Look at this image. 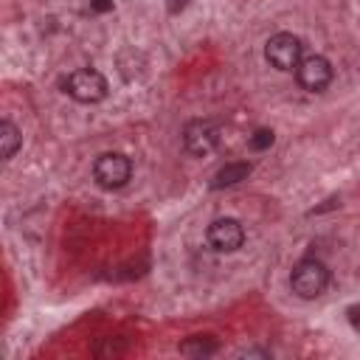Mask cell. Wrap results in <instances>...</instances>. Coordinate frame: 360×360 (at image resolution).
<instances>
[{
	"label": "cell",
	"mask_w": 360,
	"mask_h": 360,
	"mask_svg": "<svg viewBox=\"0 0 360 360\" xmlns=\"http://www.w3.org/2000/svg\"><path fill=\"white\" fill-rule=\"evenodd\" d=\"M93 11H110L112 8V0H90Z\"/></svg>",
	"instance_id": "cell-13"
},
{
	"label": "cell",
	"mask_w": 360,
	"mask_h": 360,
	"mask_svg": "<svg viewBox=\"0 0 360 360\" xmlns=\"http://www.w3.org/2000/svg\"><path fill=\"white\" fill-rule=\"evenodd\" d=\"M346 318H349L352 329H354V332H360V304H352V307L346 309Z\"/></svg>",
	"instance_id": "cell-12"
},
{
	"label": "cell",
	"mask_w": 360,
	"mask_h": 360,
	"mask_svg": "<svg viewBox=\"0 0 360 360\" xmlns=\"http://www.w3.org/2000/svg\"><path fill=\"white\" fill-rule=\"evenodd\" d=\"M217 349L219 346H217V340L211 335H194L186 343H180V352L188 354V357H205V354H214Z\"/></svg>",
	"instance_id": "cell-10"
},
{
	"label": "cell",
	"mask_w": 360,
	"mask_h": 360,
	"mask_svg": "<svg viewBox=\"0 0 360 360\" xmlns=\"http://www.w3.org/2000/svg\"><path fill=\"white\" fill-rule=\"evenodd\" d=\"M205 239H208V245H211L217 253H233V250H239L242 242H245V228H242V222L233 219V217H219V219H214V222L208 225Z\"/></svg>",
	"instance_id": "cell-5"
},
{
	"label": "cell",
	"mask_w": 360,
	"mask_h": 360,
	"mask_svg": "<svg viewBox=\"0 0 360 360\" xmlns=\"http://www.w3.org/2000/svg\"><path fill=\"white\" fill-rule=\"evenodd\" d=\"M93 177H96V183L101 186V188H121V186H127L129 183V177H132V163H129V158L127 155H121V152H104V155H98L96 158V163H93Z\"/></svg>",
	"instance_id": "cell-3"
},
{
	"label": "cell",
	"mask_w": 360,
	"mask_h": 360,
	"mask_svg": "<svg viewBox=\"0 0 360 360\" xmlns=\"http://www.w3.org/2000/svg\"><path fill=\"white\" fill-rule=\"evenodd\" d=\"M65 93L79 104H98L107 96V79L98 70L82 68L65 79Z\"/></svg>",
	"instance_id": "cell-2"
},
{
	"label": "cell",
	"mask_w": 360,
	"mask_h": 360,
	"mask_svg": "<svg viewBox=\"0 0 360 360\" xmlns=\"http://www.w3.org/2000/svg\"><path fill=\"white\" fill-rule=\"evenodd\" d=\"M219 143V127L214 121H205V118H197V121H188L183 127V146L202 158V155H211Z\"/></svg>",
	"instance_id": "cell-6"
},
{
	"label": "cell",
	"mask_w": 360,
	"mask_h": 360,
	"mask_svg": "<svg viewBox=\"0 0 360 360\" xmlns=\"http://www.w3.org/2000/svg\"><path fill=\"white\" fill-rule=\"evenodd\" d=\"M295 79L304 90L309 93H321L329 82H332V65L326 56L321 53H309V56H301L298 68H295Z\"/></svg>",
	"instance_id": "cell-7"
},
{
	"label": "cell",
	"mask_w": 360,
	"mask_h": 360,
	"mask_svg": "<svg viewBox=\"0 0 360 360\" xmlns=\"http://www.w3.org/2000/svg\"><path fill=\"white\" fill-rule=\"evenodd\" d=\"M264 56H267V62H270L273 68H278V70H295L298 62H301V56H304V45H301V39H298L295 34L278 31V34H273V37L267 39Z\"/></svg>",
	"instance_id": "cell-4"
},
{
	"label": "cell",
	"mask_w": 360,
	"mask_h": 360,
	"mask_svg": "<svg viewBox=\"0 0 360 360\" xmlns=\"http://www.w3.org/2000/svg\"><path fill=\"white\" fill-rule=\"evenodd\" d=\"M273 146V129H256L250 135V149L262 152V149H270Z\"/></svg>",
	"instance_id": "cell-11"
},
{
	"label": "cell",
	"mask_w": 360,
	"mask_h": 360,
	"mask_svg": "<svg viewBox=\"0 0 360 360\" xmlns=\"http://www.w3.org/2000/svg\"><path fill=\"white\" fill-rule=\"evenodd\" d=\"M250 172H253V166L245 163V160L225 163L222 169H217V174H214V180H211V188H228V186H236V183L248 180Z\"/></svg>",
	"instance_id": "cell-8"
},
{
	"label": "cell",
	"mask_w": 360,
	"mask_h": 360,
	"mask_svg": "<svg viewBox=\"0 0 360 360\" xmlns=\"http://www.w3.org/2000/svg\"><path fill=\"white\" fill-rule=\"evenodd\" d=\"M20 143H22L20 129H17L11 121H0V158H3V160L14 158V152L20 149Z\"/></svg>",
	"instance_id": "cell-9"
},
{
	"label": "cell",
	"mask_w": 360,
	"mask_h": 360,
	"mask_svg": "<svg viewBox=\"0 0 360 360\" xmlns=\"http://www.w3.org/2000/svg\"><path fill=\"white\" fill-rule=\"evenodd\" d=\"M166 6H169L172 14H177V11H183V8L188 6V0H166Z\"/></svg>",
	"instance_id": "cell-14"
},
{
	"label": "cell",
	"mask_w": 360,
	"mask_h": 360,
	"mask_svg": "<svg viewBox=\"0 0 360 360\" xmlns=\"http://www.w3.org/2000/svg\"><path fill=\"white\" fill-rule=\"evenodd\" d=\"M329 284V270L323 262L318 259H301L295 267H292V276H290V287L298 298H318Z\"/></svg>",
	"instance_id": "cell-1"
}]
</instances>
